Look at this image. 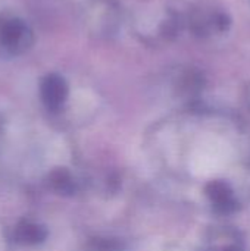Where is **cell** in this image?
<instances>
[{"mask_svg": "<svg viewBox=\"0 0 250 251\" xmlns=\"http://www.w3.org/2000/svg\"><path fill=\"white\" fill-rule=\"evenodd\" d=\"M13 237L21 244H31V243H35V241H40L43 238V232H41V229L38 226L24 222L15 229Z\"/></svg>", "mask_w": 250, "mask_h": 251, "instance_id": "obj_5", "label": "cell"}, {"mask_svg": "<svg viewBox=\"0 0 250 251\" xmlns=\"http://www.w3.org/2000/svg\"><path fill=\"white\" fill-rule=\"evenodd\" d=\"M68 81L56 72L44 75L40 81V97L49 110H59L68 100Z\"/></svg>", "mask_w": 250, "mask_h": 251, "instance_id": "obj_4", "label": "cell"}, {"mask_svg": "<svg viewBox=\"0 0 250 251\" xmlns=\"http://www.w3.org/2000/svg\"><path fill=\"white\" fill-rule=\"evenodd\" d=\"M35 43L31 24L13 12H0V54L4 57H21Z\"/></svg>", "mask_w": 250, "mask_h": 251, "instance_id": "obj_2", "label": "cell"}, {"mask_svg": "<svg viewBox=\"0 0 250 251\" xmlns=\"http://www.w3.org/2000/svg\"><path fill=\"white\" fill-rule=\"evenodd\" d=\"M231 157L230 146L221 138H205L193 150L190 171L197 176H214L225 169Z\"/></svg>", "mask_w": 250, "mask_h": 251, "instance_id": "obj_3", "label": "cell"}, {"mask_svg": "<svg viewBox=\"0 0 250 251\" xmlns=\"http://www.w3.org/2000/svg\"><path fill=\"white\" fill-rule=\"evenodd\" d=\"M190 32L200 40H214L225 35L231 28L230 13L215 1L200 0L192 6L184 19Z\"/></svg>", "mask_w": 250, "mask_h": 251, "instance_id": "obj_1", "label": "cell"}]
</instances>
